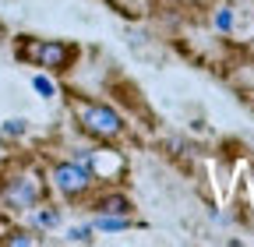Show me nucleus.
Wrapping results in <instances>:
<instances>
[{
    "label": "nucleus",
    "instance_id": "0eeeda50",
    "mask_svg": "<svg viewBox=\"0 0 254 247\" xmlns=\"http://www.w3.org/2000/svg\"><path fill=\"white\" fill-rule=\"evenodd\" d=\"M32 85H36V92H39V96H53V81L46 78V74H36V78H32Z\"/></svg>",
    "mask_w": 254,
    "mask_h": 247
},
{
    "label": "nucleus",
    "instance_id": "9d476101",
    "mask_svg": "<svg viewBox=\"0 0 254 247\" xmlns=\"http://www.w3.org/2000/svg\"><path fill=\"white\" fill-rule=\"evenodd\" d=\"M215 25L222 28V32H226V28H233V14H230V11H219V14H215Z\"/></svg>",
    "mask_w": 254,
    "mask_h": 247
},
{
    "label": "nucleus",
    "instance_id": "9b49d317",
    "mask_svg": "<svg viewBox=\"0 0 254 247\" xmlns=\"http://www.w3.org/2000/svg\"><path fill=\"white\" fill-rule=\"evenodd\" d=\"M39 237H32V233H11L7 237V244H36Z\"/></svg>",
    "mask_w": 254,
    "mask_h": 247
},
{
    "label": "nucleus",
    "instance_id": "20e7f679",
    "mask_svg": "<svg viewBox=\"0 0 254 247\" xmlns=\"http://www.w3.org/2000/svg\"><path fill=\"white\" fill-rule=\"evenodd\" d=\"M21 57L32 60V64H39V67L64 71V67L71 64V46H64V43H32Z\"/></svg>",
    "mask_w": 254,
    "mask_h": 247
},
{
    "label": "nucleus",
    "instance_id": "6e6552de",
    "mask_svg": "<svg viewBox=\"0 0 254 247\" xmlns=\"http://www.w3.org/2000/svg\"><path fill=\"white\" fill-rule=\"evenodd\" d=\"M60 223V212L57 208H50V212H39L36 215V226H57Z\"/></svg>",
    "mask_w": 254,
    "mask_h": 247
},
{
    "label": "nucleus",
    "instance_id": "1a4fd4ad",
    "mask_svg": "<svg viewBox=\"0 0 254 247\" xmlns=\"http://www.w3.org/2000/svg\"><path fill=\"white\" fill-rule=\"evenodd\" d=\"M71 240H74V244H85V240H92V230H88V226H74V230H71Z\"/></svg>",
    "mask_w": 254,
    "mask_h": 247
},
{
    "label": "nucleus",
    "instance_id": "ddd939ff",
    "mask_svg": "<svg viewBox=\"0 0 254 247\" xmlns=\"http://www.w3.org/2000/svg\"><path fill=\"white\" fill-rule=\"evenodd\" d=\"M74 163H81V166H88V163H92V152H85V148H78V152H74Z\"/></svg>",
    "mask_w": 254,
    "mask_h": 247
},
{
    "label": "nucleus",
    "instance_id": "f8f14e48",
    "mask_svg": "<svg viewBox=\"0 0 254 247\" xmlns=\"http://www.w3.org/2000/svg\"><path fill=\"white\" fill-rule=\"evenodd\" d=\"M4 131H7V134H21V131H25V120H7Z\"/></svg>",
    "mask_w": 254,
    "mask_h": 247
},
{
    "label": "nucleus",
    "instance_id": "7ed1b4c3",
    "mask_svg": "<svg viewBox=\"0 0 254 247\" xmlns=\"http://www.w3.org/2000/svg\"><path fill=\"white\" fill-rule=\"evenodd\" d=\"M53 184H57V191H60V194L74 198V194L88 191L92 173H88L81 163H57V166H53Z\"/></svg>",
    "mask_w": 254,
    "mask_h": 247
},
{
    "label": "nucleus",
    "instance_id": "f257e3e1",
    "mask_svg": "<svg viewBox=\"0 0 254 247\" xmlns=\"http://www.w3.org/2000/svg\"><path fill=\"white\" fill-rule=\"evenodd\" d=\"M78 117H81V127L95 138H117L120 134V117L110 106L99 103H78Z\"/></svg>",
    "mask_w": 254,
    "mask_h": 247
},
{
    "label": "nucleus",
    "instance_id": "f03ea898",
    "mask_svg": "<svg viewBox=\"0 0 254 247\" xmlns=\"http://www.w3.org/2000/svg\"><path fill=\"white\" fill-rule=\"evenodd\" d=\"M43 198V180L36 173H18L4 184V201L11 208H32Z\"/></svg>",
    "mask_w": 254,
    "mask_h": 247
},
{
    "label": "nucleus",
    "instance_id": "39448f33",
    "mask_svg": "<svg viewBox=\"0 0 254 247\" xmlns=\"http://www.w3.org/2000/svg\"><path fill=\"white\" fill-rule=\"evenodd\" d=\"M95 226L106 230V233H117V230H127V226H131V215H110V212H99Z\"/></svg>",
    "mask_w": 254,
    "mask_h": 247
},
{
    "label": "nucleus",
    "instance_id": "423d86ee",
    "mask_svg": "<svg viewBox=\"0 0 254 247\" xmlns=\"http://www.w3.org/2000/svg\"><path fill=\"white\" fill-rule=\"evenodd\" d=\"M95 212H110V215H127V212H131V201H127V198H120V194H110V198H103L99 205H95Z\"/></svg>",
    "mask_w": 254,
    "mask_h": 247
}]
</instances>
